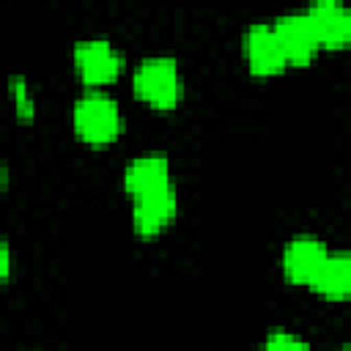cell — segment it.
I'll return each instance as SVG.
<instances>
[{"label":"cell","instance_id":"cell-10","mask_svg":"<svg viewBox=\"0 0 351 351\" xmlns=\"http://www.w3.org/2000/svg\"><path fill=\"white\" fill-rule=\"evenodd\" d=\"M310 288L324 299H351V252H329Z\"/></svg>","mask_w":351,"mask_h":351},{"label":"cell","instance_id":"cell-8","mask_svg":"<svg viewBox=\"0 0 351 351\" xmlns=\"http://www.w3.org/2000/svg\"><path fill=\"white\" fill-rule=\"evenodd\" d=\"M165 186H170V159L159 151L132 159L123 170V189L132 195V200Z\"/></svg>","mask_w":351,"mask_h":351},{"label":"cell","instance_id":"cell-2","mask_svg":"<svg viewBox=\"0 0 351 351\" xmlns=\"http://www.w3.org/2000/svg\"><path fill=\"white\" fill-rule=\"evenodd\" d=\"M74 132L88 145H107L123 129L118 101L104 90H88L74 101Z\"/></svg>","mask_w":351,"mask_h":351},{"label":"cell","instance_id":"cell-9","mask_svg":"<svg viewBox=\"0 0 351 351\" xmlns=\"http://www.w3.org/2000/svg\"><path fill=\"white\" fill-rule=\"evenodd\" d=\"M321 47H351V5L340 0H321L307 8Z\"/></svg>","mask_w":351,"mask_h":351},{"label":"cell","instance_id":"cell-7","mask_svg":"<svg viewBox=\"0 0 351 351\" xmlns=\"http://www.w3.org/2000/svg\"><path fill=\"white\" fill-rule=\"evenodd\" d=\"M176 211H178V195H176L173 186H165V189H156V192L134 197L132 225H134L137 236L154 239L173 222Z\"/></svg>","mask_w":351,"mask_h":351},{"label":"cell","instance_id":"cell-14","mask_svg":"<svg viewBox=\"0 0 351 351\" xmlns=\"http://www.w3.org/2000/svg\"><path fill=\"white\" fill-rule=\"evenodd\" d=\"M337 351H351V346H340V348H337Z\"/></svg>","mask_w":351,"mask_h":351},{"label":"cell","instance_id":"cell-6","mask_svg":"<svg viewBox=\"0 0 351 351\" xmlns=\"http://www.w3.org/2000/svg\"><path fill=\"white\" fill-rule=\"evenodd\" d=\"M329 258V250L324 247L321 239L310 236V233H299L293 236L285 250H282V274L296 282V285H310L318 274V269L324 266V261Z\"/></svg>","mask_w":351,"mask_h":351},{"label":"cell","instance_id":"cell-11","mask_svg":"<svg viewBox=\"0 0 351 351\" xmlns=\"http://www.w3.org/2000/svg\"><path fill=\"white\" fill-rule=\"evenodd\" d=\"M263 351H310V346L288 329H271L263 340Z\"/></svg>","mask_w":351,"mask_h":351},{"label":"cell","instance_id":"cell-13","mask_svg":"<svg viewBox=\"0 0 351 351\" xmlns=\"http://www.w3.org/2000/svg\"><path fill=\"white\" fill-rule=\"evenodd\" d=\"M0 277L3 280H8L11 277V244L3 239V244H0Z\"/></svg>","mask_w":351,"mask_h":351},{"label":"cell","instance_id":"cell-12","mask_svg":"<svg viewBox=\"0 0 351 351\" xmlns=\"http://www.w3.org/2000/svg\"><path fill=\"white\" fill-rule=\"evenodd\" d=\"M8 88H11V96H14V107H16V115L22 118V121H27V118H33V112H36V104H33V96H30V88H27V82H25V77H11L8 80Z\"/></svg>","mask_w":351,"mask_h":351},{"label":"cell","instance_id":"cell-3","mask_svg":"<svg viewBox=\"0 0 351 351\" xmlns=\"http://www.w3.org/2000/svg\"><path fill=\"white\" fill-rule=\"evenodd\" d=\"M74 69L85 85H110L123 71V55L107 38H85L74 44Z\"/></svg>","mask_w":351,"mask_h":351},{"label":"cell","instance_id":"cell-4","mask_svg":"<svg viewBox=\"0 0 351 351\" xmlns=\"http://www.w3.org/2000/svg\"><path fill=\"white\" fill-rule=\"evenodd\" d=\"M274 33H277V41L285 52V60L288 63H310L318 49H321V38H318V30L304 11H291V14H282L277 16L274 22Z\"/></svg>","mask_w":351,"mask_h":351},{"label":"cell","instance_id":"cell-15","mask_svg":"<svg viewBox=\"0 0 351 351\" xmlns=\"http://www.w3.org/2000/svg\"><path fill=\"white\" fill-rule=\"evenodd\" d=\"M30 351H44V348H30Z\"/></svg>","mask_w":351,"mask_h":351},{"label":"cell","instance_id":"cell-5","mask_svg":"<svg viewBox=\"0 0 351 351\" xmlns=\"http://www.w3.org/2000/svg\"><path fill=\"white\" fill-rule=\"evenodd\" d=\"M244 58H247L250 71L258 77L280 74L288 66L285 52L277 41L274 25H269V22H252L244 30Z\"/></svg>","mask_w":351,"mask_h":351},{"label":"cell","instance_id":"cell-1","mask_svg":"<svg viewBox=\"0 0 351 351\" xmlns=\"http://www.w3.org/2000/svg\"><path fill=\"white\" fill-rule=\"evenodd\" d=\"M132 88L137 99H143L154 110H173L184 96V77L173 58L151 55L134 66Z\"/></svg>","mask_w":351,"mask_h":351}]
</instances>
